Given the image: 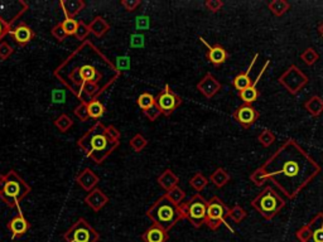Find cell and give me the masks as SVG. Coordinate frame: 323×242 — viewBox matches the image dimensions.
Wrapping results in <instances>:
<instances>
[{
  "mask_svg": "<svg viewBox=\"0 0 323 242\" xmlns=\"http://www.w3.org/2000/svg\"><path fill=\"white\" fill-rule=\"evenodd\" d=\"M53 76L80 102L98 100L119 79L120 71L91 42L83 40L56 67Z\"/></svg>",
  "mask_w": 323,
  "mask_h": 242,
  "instance_id": "1",
  "label": "cell"
},
{
  "mask_svg": "<svg viewBox=\"0 0 323 242\" xmlns=\"http://www.w3.org/2000/svg\"><path fill=\"white\" fill-rule=\"evenodd\" d=\"M76 144L95 164H101L119 146V140H114L107 134L106 126L98 121L77 140Z\"/></svg>",
  "mask_w": 323,
  "mask_h": 242,
  "instance_id": "2",
  "label": "cell"
},
{
  "mask_svg": "<svg viewBox=\"0 0 323 242\" xmlns=\"http://www.w3.org/2000/svg\"><path fill=\"white\" fill-rule=\"evenodd\" d=\"M32 192V187L14 169L0 174V200L10 208L20 209L19 203Z\"/></svg>",
  "mask_w": 323,
  "mask_h": 242,
  "instance_id": "3",
  "label": "cell"
},
{
  "mask_svg": "<svg viewBox=\"0 0 323 242\" xmlns=\"http://www.w3.org/2000/svg\"><path fill=\"white\" fill-rule=\"evenodd\" d=\"M63 239L66 242H98L100 240V233L85 218L80 217L63 233Z\"/></svg>",
  "mask_w": 323,
  "mask_h": 242,
  "instance_id": "4",
  "label": "cell"
},
{
  "mask_svg": "<svg viewBox=\"0 0 323 242\" xmlns=\"http://www.w3.org/2000/svg\"><path fill=\"white\" fill-rule=\"evenodd\" d=\"M148 216L150 220L154 221V224H158L162 228L168 231L174 223L180 220L178 209L172 204V203H162L158 202L152 207L148 212Z\"/></svg>",
  "mask_w": 323,
  "mask_h": 242,
  "instance_id": "5",
  "label": "cell"
},
{
  "mask_svg": "<svg viewBox=\"0 0 323 242\" xmlns=\"http://www.w3.org/2000/svg\"><path fill=\"white\" fill-rule=\"evenodd\" d=\"M29 9V4L24 0H0V18L13 27L16 21Z\"/></svg>",
  "mask_w": 323,
  "mask_h": 242,
  "instance_id": "6",
  "label": "cell"
},
{
  "mask_svg": "<svg viewBox=\"0 0 323 242\" xmlns=\"http://www.w3.org/2000/svg\"><path fill=\"white\" fill-rule=\"evenodd\" d=\"M229 211L223 207V204L219 200H214L210 202L207 208V217H206V223L210 226V228L216 230L217 227L223 222V216L227 215Z\"/></svg>",
  "mask_w": 323,
  "mask_h": 242,
  "instance_id": "7",
  "label": "cell"
},
{
  "mask_svg": "<svg viewBox=\"0 0 323 242\" xmlns=\"http://www.w3.org/2000/svg\"><path fill=\"white\" fill-rule=\"evenodd\" d=\"M10 36L13 37V40L19 45V47H24L28 43H31L36 37L34 30L32 29L25 21L20 20L16 27H13L9 32Z\"/></svg>",
  "mask_w": 323,
  "mask_h": 242,
  "instance_id": "8",
  "label": "cell"
},
{
  "mask_svg": "<svg viewBox=\"0 0 323 242\" xmlns=\"http://www.w3.org/2000/svg\"><path fill=\"white\" fill-rule=\"evenodd\" d=\"M6 227H8V230H9L10 232V239L16 240L21 236H24L25 233L29 231V228H31V223H29L27 218L23 216L21 211H19L18 215L14 216V217L8 222Z\"/></svg>",
  "mask_w": 323,
  "mask_h": 242,
  "instance_id": "9",
  "label": "cell"
},
{
  "mask_svg": "<svg viewBox=\"0 0 323 242\" xmlns=\"http://www.w3.org/2000/svg\"><path fill=\"white\" fill-rule=\"evenodd\" d=\"M283 206L282 202H277V198L271 193H268V189L265 191V194L262 197V201L259 202V209L262 215L265 218L270 220L273 216L279 211V208Z\"/></svg>",
  "mask_w": 323,
  "mask_h": 242,
  "instance_id": "10",
  "label": "cell"
},
{
  "mask_svg": "<svg viewBox=\"0 0 323 242\" xmlns=\"http://www.w3.org/2000/svg\"><path fill=\"white\" fill-rule=\"evenodd\" d=\"M85 203L94 212H100L101 209L104 208L105 206L109 202V198H107L106 194L104 192L99 189V188H95L91 192H89V194L85 197Z\"/></svg>",
  "mask_w": 323,
  "mask_h": 242,
  "instance_id": "11",
  "label": "cell"
},
{
  "mask_svg": "<svg viewBox=\"0 0 323 242\" xmlns=\"http://www.w3.org/2000/svg\"><path fill=\"white\" fill-rule=\"evenodd\" d=\"M99 182H100L99 177L90 168L82 169L76 177V183L86 192H91L95 189Z\"/></svg>",
  "mask_w": 323,
  "mask_h": 242,
  "instance_id": "12",
  "label": "cell"
},
{
  "mask_svg": "<svg viewBox=\"0 0 323 242\" xmlns=\"http://www.w3.org/2000/svg\"><path fill=\"white\" fill-rule=\"evenodd\" d=\"M206 217H207V208L203 202H195L188 207L187 218H189L195 226H201L203 222H206Z\"/></svg>",
  "mask_w": 323,
  "mask_h": 242,
  "instance_id": "13",
  "label": "cell"
},
{
  "mask_svg": "<svg viewBox=\"0 0 323 242\" xmlns=\"http://www.w3.org/2000/svg\"><path fill=\"white\" fill-rule=\"evenodd\" d=\"M178 105H180V99L173 92H171L169 88L165 87L164 92L158 97V107L161 111L171 114Z\"/></svg>",
  "mask_w": 323,
  "mask_h": 242,
  "instance_id": "14",
  "label": "cell"
},
{
  "mask_svg": "<svg viewBox=\"0 0 323 242\" xmlns=\"http://www.w3.org/2000/svg\"><path fill=\"white\" fill-rule=\"evenodd\" d=\"M60 6L63 10L64 18L75 19L80 12H82L85 9L86 3L83 0H61L60 1Z\"/></svg>",
  "mask_w": 323,
  "mask_h": 242,
  "instance_id": "15",
  "label": "cell"
},
{
  "mask_svg": "<svg viewBox=\"0 0 323 242\" xmlns=\"http://www.w3.org/2000/svg\"><path fill=\"white\" fill-rule=\"evenodd\" d=\"M144 242H167L168 233L158 224H153L141 236Z\"/></svg>",
  "mask_w": 323,
  "mask_h": 242,
  "instance_id": "16",
  "label": "cell"
},
{
  "mask_svg": "<svg viewBox=\"0 0 323 242\" xmlns=\"http://www.w3.org/2000/svg\"><path fill=\"white\" fill-rule=\"evenodd\" d=\"M258 116H259V114L255 111L254 107H251V106L249 105L242 106V107H240V109L238 110V112H236V118H238L239 122L246 127L250 126L254 121L258 119Z\"/></svg>",
  "mask_w": 323,
  "mask_h": 242,
  "instance_id": "17",
  "label": "cell"
},
{
  "mask_svg": "<svg viewBox=\"0 0 323 242\" xmlns=\"http://www.w3.org/2000/svg\"><path fill=\"white\" fill-rule=\"evenodd\" d=\"M89 28L90 33H92L95 37H98V38H101V37L105 36V34L109 32L110 25L102 17H95L91 20V23L89 24Z\"/></svg>",
  "mask_w": 323,
  "mask_h": 242,
  "instance_id": "18",
  "label": "cell"
},
{
  "mask_svg": "<svg viewBox=\"0 0 323 242\" xmlns=\"http://www.w3.org/2000/svg\"><path fill=\"white\" fill-rule=\"evenodd\" d=\"M207 48L210 49L208 52V58L214 64H221L223 63L227 58V53H226L225 49L220 45H215V47H210L207 44Z\"/></svg>",
  "mask_w": 323,
  "mask_h": 242,
  "instance_id": "19",
  "label": "cell"
},
{
  "mask_svg": "<svg viewBox=\"0 0 323 242\" xmlns=\"http://www.w3.org/2000/svg\"><path fill=\"white\" fill-rule=\"evenodd\" d=\"M87 111H89V116L95 120H99L104 116L105 114V106L102 105L100 100H92L91 102L87 103Z\"/></svg>",
  "mask_w": 323,
  "mask_h": 242,
  "instance_id": "20",
  "label": "cell"
},
{
  "mask_svg": "<svg viewBox=\"0 0 323 242\" xmlns=\"http://www.w3.org/2000/svg\"><path fill=\"white\" fill-rule=\"evenodd\" d=\"M198 87L201 88L202 92H203L206 96L210 97V96H212V95H214L217 90H219L220 85H219V82L215 81L211 76H207V77L203 80V82H202L201 85L198 86Z\"/></svg>",
  "mask_w": 323,
  "mask_h": 242,
  "instance_id": "21",
  "label": "cell"
},
{
  "mask_svg": "<svg viewBox=\"0 0 323 242\" xmlns=\"http://www.w3.org/2000/svg\"><path fill=\"white\" fill-rule=\"evenodd\" d=\"M55 125L61 133H67L71 127L73 126V120L67 114H62V115H60L55 120Z\"/></svg>",
  "mask_w": 323,
  "mask_h": 242,
  "instance_id": "22",
  "label": "cell"
},
{
  "mask_svg": "<svg viewBox=\"0 0 323 242\" xmlns=\"http://www.w3.org/2000/svg\"><path fill=\"white\" fill-rule=\"evenodd\" d=\"M61 25L62 28H63L66 36H75L77 30V25H79V20H75V19L71 18H64L63 20L61 21Z\"/></svg>",
  "mask_w": 323,
  "mask_h": 242,
  "instance_id": "23",
  "label": "cell"
},
{
  "mask_svg": "<svg viewBox=\"0 0 323 242\" xmlns=\"http://www.w3.org/2000/svg\"><path fill=\"white\" fill-rule=\"evenodd\" d=\"M256 83H258V81L255 82V85ZM255 85L249 86V87L245 88L244 91H241V94H240L241 99H242V100H244L246 103H250V102H253V101H255L256 97H258V95H259L258 94V91H256Z\"/></svg>",
  "mask_w": 323,
  "mask_h": 242,
  "instance_id": "24",
  "label": "cell"
},
{
  "mask_svg": "<svg viewBox=\"0 0 323 242\" xmlns=\"http://www.w3.org/2000/svg\"><path fill=\"white\" fill-rule=\"evenodd\" d=\"M138 105H139L141 109L145 111L146 109H149L153 105H156V99L150 94H141L139 99H138Z\"/></svg>",
  "mask_w": 323,
  "mask_h": 242,
  "instance_id": "25",
  "label": "cell"
},
{
  "mask_svg": "<svg viewBox=\"0 0 323 242\" xmlns=\"http://www.w3.org/2000/svg\"><path fill=\"white\" fill-rule=\"evenodd\" d=\"M89 34H90L89 24H86L85 21L80 20L79 25H77V30H76V34H75V37H76L80 42L82 43L83 40H86V38H87Z\"/></svg>",
  "mask_w": 323,
  "mask_h": 242,
  "instance_id": "26",
  "label": "cell"
},
{
  "mask_svg": "<svg viewBox=\"0 0 323 242\" xmlns=\"http://www.w3.org/2000/svg\"><path fill=\"white\" fill-rule=\"evenodd\" d=\"M235 87L238 88L239 91H244L245 88H247L250 86V76L247 73H242V75H239L234 81Z\"/></svg>",
  "mask_w": 323,
  "mask_h": 242,
  "instance_id": "27",
  "label": "cell"
},
{
  "mask_svg": "<svg viewBox=\"0 0 323 242\" xmlns=\"http://www.w3.org/2000/svg\"><path fill=\"white\" fill-rule=\"evenodd\" d=\"M211 179L214 181V183L217 187H222V185L225 184V183H227V181H229V176L226 174V172H223V169H217L216 172L212 174Z\"/></svg>",
  "mask_w": 323,
  "mask_h": 242,
  "instance_id": "28",
  "label": "cell"
},
{
  "mask_svg": "<svg viewBox=\"0 0 323 242\" xmlns=\"http://www.w3.org/2000/svg\"><path fill=\"white\" fill-rule=\"evenodd\" d=\"M73 112H75V115H76L80 120L83 121V122L90 119L89 111H87V103L80 102V105L75 107V111Z\"/></svg>",
  "mask_w": 323,
  "mask_h": 242,
  "instance_id": "29",
  "label": "cell"
},
{
  "mask_svg": "<svg viewBox=\"0 0 323 242\" xmlns=\"http://www.w3.org/2000/svg\"><path fill=\"white\" fill-rule=\"evenodd\" d=\"M14 53V48L8 42L3 40L0 43V60H5Z\"/></svg>",
  "mask_w": 323,
  "mask_h": 242,
  "instance_id": "30",
  "label": "cell"
},
{
  "mask_svg": "<svg viewBox=\"0 0 323 242\" xmlns=\"http://www.w3.org/2000/svg\"><path fill=\"white\" fill-rule=\"evenodd\" d=\"M146 145V140L144 139L143 136L141 134H137V135L130 140V146L134 149L135 151H141L145 148Z\"/></svg>",
  "mask_w": 323,
  "mask_h": 242,
  "instance_id": "31",
  "label": "cell"
},
{
  "mask_svg": "<svg viewBox=\"0 0 323 242\" xmlns=\"http://www.w3.org/2000/svg\"><path fill=\"white\" fill-rule=\"evenodd\" d=\"M176 182H178V178H176V177L172 174L169 170H167V173H164L163 174V177H161L159 178V183H161L162 185L164 188H169L171 185H173Z\"/></svg>",
  "mask_w": 323,
  "mask_h": 242,
  "instance_id": "32",
  "label": "cell"
},
{
  "mask_svg": "<svg viewBox=\"0 0 323 242\" xmlns=\"http://www.w3.org/2000/svg\"><path fill=\"white\" fill-rule=\"evenodd\" d=\"M307 109H309V111H311L313 115H317V114L321 112V110L323 109L322 100H320L317 97H314V99L311 100V102L307 103Z\"/></svg>",
  "mask_w": 323,
  "mask_h": 242,
  "instance_id": "33",
  "label": "cell"
},
{
  "mask_svg": "<svg viewBox=\"0 0 323 242\" xmlns=\"http://www.w3.org/2000/svg\"><path fill=\"white\" fill-rule=\"evenodd\" d=\"M289 8V4H287L285 1H281V0H278V1H273L270 4V9L275 13L277 15H282L285 10Z\"/></svg>",
  "mask_w": 323,
  "mask_h": 242,
  "instance_id": "34",
  "label": "cell"
},
{
  "mask_svg": "<svg viewBox=\"0 0 323 242\" xmlns=\"http://www.w3.org/2000/svg\"><path fill=\"white\" fill-rule=\"evenodd\" d=\"M51 33H52V36L55 37L56 40H58V42H63L64 40H66V33H64L63 28H62L61 23H58V24H56L55 27L51 29Z\"/></svg>",
  "mask_w": 323,
  "mask_h": 242,
  "instance_id": "35",
  "label": "cell"
},
{
  "mask_svg": "<svg viewBox=\"0 0 323 242\" xmlns=\"http://www.w3.org/2000/svg\"><path fill=\"white\" fill-rule=\"evenodd\" d=\"M229 215H230V217H231L232 220L236 222V223H238V222H240L241 220L246 216V213H245L244 209H241L240 207H235L231 212H229Z\"/></svg>",
  "mask_w": 323,
  "mask_h": 242,
  "instance_id": "36",
  "label": "cell"
},
{
  "mask_svg": "<svg viewBox=\"0 0 323 242\" xmlns=\"http://www.w3.org/2000/svg\"><path fill=\"white\" fill-rule=\"evenodd\" d=\"M161 109H159L158 106L157 105H153L152 107H149V109H146L145 111H144V114L146 115V118L149 119V120H156L157 118H158L159 115H161Z\"/></svg>",
  "mask_w": 323,
  "mask_h": 242,
  "instance_id": "37",
  "label": "cell"
},
{
  "mask_svg": "<svg viewBox=\"0 0 323 242\" xmlns=\"http://www.w3.org/2000/svg\"><path fill=\"white\" fill-rule=\"evenodd\" d=\"M298 169H299L298 165H297L294 161H290V163H288V164H285V165H284L283 172H284V174H285V176L293 177V176H296L297 172H298Z\"/></svg>",
  "mask_w": 323,
  "mask_h": 242,
  "instance_id": "38",
  "label": "cell"
},
{
  "mask_svg": "<svg viewBox=\"0 0 323 242\" xmlns=\"http://www.w3.org/2000/svg\"><path fill=\"white\" fill-rule=\"evenodd\" d=\"M317 57H318L317 53H316V52H314L312 48L307 49V51H305L304 53L302 55V58L305 60V63H308V64L314 63V60H317Z\"/></svg>",
  "mask_w": 323,
  "mask_h": 242,
  "instance_id": "39",
  "label": "cell"
},
{
  "mask_svg": "<svg viewBox=\"0 0 323 242\" xmlns=\"http://www.w3.org/2000/svg\"><path fill=\"white\" fill-rule=\"evenodd\" d=\"M206 183H207V182H206V179H204L203 177L201 176V174H197V176H196L195 178H193L192 181H191V184H192L193 187H195L196 189H197V191L202 189V188H203L204 185H206Z\"/></svg>",
  "mask_w": 323,
  "mask_h": 242,
  "instance_id": "40",
  "label": "cell"
},
{
  "mask_svg": "<svg viewBox=\"0 0 323 242\" xmlns=\"http://www.w3.org/2000/svg\"><path fill=\"white\" fill-rule=\"evenodd\" d=\"M259 140L262 142V145L268 146V145H270L271 142H273V140H274V136H273V134H271L270 131L264 130V133L259 136Z\"/></svg>",
  "mask_w": 323,
  "mask_h": 242,
  "instance_id": "41",
  "label": "cell"
},
{
  "mask_svg": "<svg viewBox=\"0 0 323 242\" xmlns=\"http://www.w3.org/2000/svg\"><path fill=\"white\" fill-rule=\"evenodd\" d=\"M12 28L13 27H10V25L6 24L5 21L0 18V43L3 42L4 37H5L6 34H9V32H10V29H12Z\"/></svg>",
  "mask_w": 323,
  "mask_h": 242,
  "instance_id": "42",
  "label": "cell"
},
{
  "mask_svg": "<svg viewBox=\"0 0 323 242\" xmlns=\"http://www.w3.org/2000/svg\"><path fill=\"white\" fill-rule=\"evenodd\" d=\"M141 4V1H138V0H122L121 5L125 8L128 12H133V10L137 9V6Z\"/></svg>",
  "mask_w": 323,
  "mask_h": 242,
  "instance_id": "43",
  "label": "cell"
},
{
  "mask_svg": "<svg viewBox=\"0 0 323 242\" xmlns=\"http://www.w3.org/2000/svg\"><path fill=\"white\" fill-rule=\"evenodd\" d=\"M183 196H184V194H183V192L181 191V189H178V188H174L173 191L169 192V196L168 197L171 198V201L173 203H178L181 200H182Z\"/></svg>",
  "mask_w": 323,
  "mask_h": 242,
  "instance_id": "44",
  "label": "cell"
},
{
  "mask_svg": "<svg viewBox=\"0 0 323 242\" xmlns=\"http://www.w3.org/2000/svg\"><path fill=\"white\" fill-rule=\"evenodd\" d=\"M106 131L107 134H109L111 138H113L114 140H119L120 139V133L119 130L116 129L115 126H113V125H110V126H106Z\"/></svg>",
  "mask_w": 323,
  "mask_h": 242,
  "instance_id": "45",
  "label": "cell"
},
{
  "mask_svg": "<svg viewBox=\"0 0 323 242\" xmlns=\"http://www.w3.org/2000/svg\"><path fill=\"white\" fill-rule=\"evenodd\" d=\"M207 6L210 8L212 12H216V10H219L221 6H222V3H220V1H208L207 3Z\"/></svg>",
  "mask_w": 323,
  "mask_h": 242,
  "instance_id": "46",
  "label": "cell"
},
{
  "mask_svg": "<svg viewBox=\"0 0 323 242\" xmlns=\"http://www.w3.org/2000/svg\"><path fill=\"white\" fill-rule=\"evenodd\" d=\"M320 30H321V33H323V24L320 27Z\"/></svg>",
  "mask_w": 323,
  "mask_h": 242,
  "instance_id": "47",
  "label": "cell"
}]
</instances>
